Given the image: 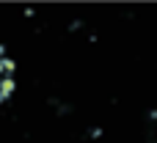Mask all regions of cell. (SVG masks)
<instances>
[{
    "instance_id": "6da1fadb",
    "label": "cell",
    "mask_w": 157,
    "mask_h": 143,
    "mask_svg": "<svg viewBox=\"0 0 157 143\" xmlns=\"http://www.w3.org/2000/svg\"><path fill=\"white\" fill-rule=\"evenodd\" d=\"M8 88H11V66H8V61L0 55V96H6Z\"/></svg>"
}]
</instances>
